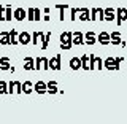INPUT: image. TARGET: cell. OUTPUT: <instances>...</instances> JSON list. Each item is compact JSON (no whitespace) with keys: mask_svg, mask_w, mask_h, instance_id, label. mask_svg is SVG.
<instances>
[{"mask_svg":"<svg viewBox=\"0 0 127 124\" xmlns=\"http://www.w3.org/2000/svg\"><path fill=\"white\" fill-rule=\"evenodd\" d=\"M49 69H53V70H59V69H61V54H57L54 59L49 61Z\"/></svg>","mask_w":127,"mask_h":124,"instance_id":"cell-5","label":"cell"},{"mask_svg":"<svg viewBox=\"0 0 127 124\" xmlns=\"http://www.w3.org/2000/svg\"><path fill=\"white\" fill-rule=\"evenodd\" d=\"M70 67L73 70H78V69H81L83 67V62H81V59H78V57H73L70 61Z\"/></svg>","mask_w":127,"mask_h":124,"instance_id":"cell-11","label":"cell"},{"mask_svg":"<svg viewBox=\"0 0 127 124\" xmlns=\"http://www.w3.org/2000/svg\"><path fill=\"white\" fill-rule=\"evenodd\" d=\"M33 13H35V21H38V19H40V11L38 10H33Z\"/></svg>","mask_w":127,"mask_h":124,"instance_id":"cell-29","label":"cell"},{"mask_svg":"<svg viewBox=\"0 0 127 124\" xmlns=\"http://www.w3.org/2000/svg\"><path fill=\"white\" fill-rule=\"evenodd\" d=\"M41 62H43L41 57H37V59H35V67H37V70L41 69Z\"/></svg>","mask_w":127,"mask_h":124,"instance_id":"cell-25","label":"cell"},{"mask_svg":"<svg viewBox=\"0 0 127 124\" xmlns=\"http://www.w3.org/2000/svg\"><path fill=\"white\" fill-rule=\"evenodd\" d=\"M14 19L16 21H24V19H26V11H24L22 8H18V10L14 11Z\"/></svg>","mask_w":127,"mask_h":124,"instance_id":"cell-13","label":"cell"},{"mask_svg":"<svg viewBox=\"0 0 127 124\" xmlns=\"http://www.w3.org/2000/svg\"><path fill=\"white\" fill-rule=\"evenodd\" d=\"M126 16H127V13H126L124 8L118 10V22H122V19H126Z\"/></svg>","mask_w":127,"mask_h":124,"instance_id":"cell-20","label":"cell"},{"mask_svg":"<svg viewBox=\"0 0 127 124\" xmlns=\"http://www.w3.org/2000/svg\"><path fill=\"white\" fill-rule=\"evenodd\" d=\"M32 91H33V84H32L30 81H26V83H22V92H26V94H30Z\"/></svg>","mask_w":127,"mask_h":124,"instance_id":"cell-15","label":"cell"},{"mask_svg":"<svg viewBox=\"0 0 127 124\" xmlns=\"http://www.w3.org/2000/svg\"><path fill=\"white\" fill-rule=\"evenodd\" d=\"M33 91L38 94H46L48 92V83H43V81H37L33 84Z\"/></svg>","mask_w":127,"mask_h":124,"instance_id":"cell-3","label":"cell"},{"mask_svg":"<svg viewBox=\"0 0 127 124\" xmlns=\"http://www.w3.org/2000/svg\"><path fill=\"white\" fill-rule=\"evenodd\" d=\"M121 61V59H114V57H108L105 62H103V65L106 67L108 70H118V62Z\"/></svg>","mask_w":127,"mask_h":124,"instance_id":"cell-2","label":"cell"},{"mask_svg":"<svg viewBox=\"0 0 127 124\" xmlns=\"http://www.w3.org/2000/svg\"><path fill=\"white\" fill-rule=\"evenodd\" d=\"M16 37H18V32H16V30H11V32H10L11 45H18V43H19V38H16Z\"/></svg>","mask_w":127,"mask_h":124,"instance_id":"cell-18","label":"cell"},{"mask_svg":"<svg viewBox=\"0 0 127 124\" xmlns=\"http://www.w3.org/2000/svg\"><path fill=\"white\" fill-rule=\"evenodd\" d=\"M0 70H13V67L10 65V59L8 57H2L0 59Z\"/></svg>","mask_w":127,"mask_h":124,"instance_id":"cell-6","label":"cell"},{"mask_svg":"<svg viewBox=\"0 0 127 124\" xmlns=\"http://www.w3.org/2000/svg\"><path fill=\"white\" fill-rule=\"evenodd\" d=\"M71 43H73V34H70V32H64V34L61 35L62 49H70V48H71Z\"/></svg>","mask_w":127,"mask_h":124,"instance_id":"cell-1","label":"cell"},{"mask_svg":"<svg viewBox=\"0 0 127 124\" xmlns=\"http://www.w3.org/2000/svg\"><path fill=\"white\" fill-rule=\"evenodd\" d=\"M73 43H75V45H83V43H86V40L83 38L81 32H75V34H73Z\"/></svg>","mask_w":127,"mask_h":124,"instance_id":"cell-8","label":"cell"},{"mask_svg":"<svg viewBox=\"0 0 127 124\" xmlns=\"http://www.w3.org/2000/svg\"><path fill=\"white\" fill-rule=\"evenodd\" d=\"M84 40H86L87 45H94V43L97 41V37H95L94 32H87V34L84 35Z\"/></svg>","mask_w":127,"mask_h":124,"instance_id":"cell-10","label":"cell"},{"mask_svg":"<svg viewBox=\"0 0 127 124\" xmlns=\"http://www.w3.org/2000/svg\"><path fill=\"white\" fill-rule=\"evenodd\" d=\"M2 38H0V43L2 45H11V38H10V32H2Z\"/></svg>","mask_w":127,"mask_h":124,"instance_id":"cell-12","label":"cell"},{"mask_svg":"<svg viewBox=\"0 0 127 124\" xmlns=\"http://www.w3.org/2000/svg\"><path fill=\"white\" fill-rule=\"evenodd\" d=\"M48 92H51V94H57L59 92L57 83H56V81H49V83H48Z\"/></svg>","mask_w":127,"mask_h":124,"instance_id":"cell-14","label":"cell"},{"mask_svg":"<svg viewBox=\"0 0 127 124\" xmlns=\"http://www.w3.org/2000/svg\"><path fill=\"white\" fill-rule=\"evenodd\" d=\"M111 43H114V45H122L121 35H119L118 32H113V34H111Z\"/></svg>","mask_w":127,"mask_h":124,"instance_id":"cell-16","label":"cell"},{"mask_svg":"<svg viewBox=\"0 0 127 124\" xmlns=\"http://www.w3.org/2000/svg\"><path fill=\"white\" fill-rule=\"evenodd\" d=\"M105 19H106V21H113V19H114V10L106 8V10H105Z\"/></svg>","mask_w":127,"mask_h":124,"instance_id":"cell-17","label":"cell"},{"mask_svg":"<svg viewBox=\"0 0 127 124\" xmlns=\"http://www.w3.org/2000/svg\"><path fill=\"white\" fill-rule=\"evenodd\" d=\"M24 69L26 70H33V69H37L35 67V61L32 57H26L24 59Z\"/></svg>","mask_w":127,"mask_h":124,"instance_id":"cell-7","label":"cell"},{"mask_svg":"<svg viewBox=\"0 0 127 124\" xmlns=\"http://www.w3.org/2000/svg\"><path fill=\"white\" fill-rule=\"evenodd\" d=\"M41 37H43V43H41V48H43V49H46V46H48V41H49V37H51V34H45V35L41 34Z\"/></svg>","mask_w":127,"mask_h":124,"instance_id":"cell-21","label":"cell"},{"mask_svg":"<svg viewBox=\"0 0 127 124\" xmlns=\"http://www.w3.org/2000/svg\"><path fill=\"white\" fill-rule=\"evenodd\" d=\"M13 19V14H11V8L6 6L5 8V21H11Z\"/></svg>","mask_w":127,"mask_h":124,"instance_id":"cell-22","label":"cell"},{"mask_svg":"<svg viewBox=\"0 0 127 124\" xmlns=\"http://www.w3.org/2000/svg\"><path fill=\"white\" fill-rule=\"evenodd\" d=\"M43 59V69H49V61L46 57H41Z\"/></svg>","mask_w":127,"mask_h":124,"instance_id":"cell-27","label":"cell"},{"mask_svg":"<svg viewBox=\"0 0 127 124\" xmlns=\"http://www.w3.org/2000/svg\"><path fill=\"white\" fill-rule=\"evenodd\" d=\"M87 59H89V56H87V54H84V56L81 57V62H83V69H84V70H91V65L87 64Z\"/></svg>","mask_w":127,"mask_h":124,"instance_id":"cell-19","label":"cell"},{"mask_svg":"<svg viewBox=\"0 0 127 124\" xmlns=\"http://www.w3.org/2000/svg\"><path fill=\"white\" fill-rule=\"evenodd\" d=\"M30 41H32V38H30V35L27 34V32L19 34V43H21V45H27V43H30Z\"/></svg>","mask_w":127,"mask_h":124,"instance_id":"cell-9","label":"cell"},{"mask_svg":"<svg viewBox=\"0 0 127 124\" xmlns=\"http://www.w3.org/2000/svg\"><path fill=\"white\" fill-rule=\"evenodd\" d=\"M89 19V13H87V10H83V14H81V21H87Z\"/></svg>","mask_w":127,"mask_h":124,"instance_id":"cell-26","label":"cell"},{"mask_svg":"<svg viewBox=\"0 0 127 124\" xmlns=\"http://www.w3.org/2000/svg\"><path fill=\"white\" fill-rule=\"evenodd\" d=\"M6 92H10V89H6V83L0 81V94H6Z\"/></svg>","mask_w":127,"mask_h":124,"instance_id":"cell-23","label":"cell"},{"mask_svg":"<svg viewBox=\"0 0 127 124\" xmlns=\"http://www.w3.org/2000/svg\"><path fill=\"white\" fill-rule=\"evenodd\" d=\"M97 41L106 46V45H110V43H111V35H110V34H106V32H102V34H98Z\"/></svg>","mask_w":127,"mask_h":124,"instance_id":"cell-4","label":"cell"},{"mask_svg":"<svg viewBox=\"0 0 127 124\" xmlns=\"http://www.w3.org/2000/svg\"><path fill=\"white\" fill-rule=\"evenodd\" d=\"M3 11H5V8L0 6V21H3V19H5V14H3Z\"/></svg>","mask_w":127,"mask_h":124,"instance_id":"cell-28","label":"cell"},{"mask_svg":"<svg viewBox=\"0 0 127 124\" xmlns=\"http://www.w3.org/2000/svg\"><path fill=\"white\" fill-rule=\"evenodd\" d=\"M27 19H29V21H35V13H33V8H30V10L27 11Z\"/></svg>","mask_w":127,"mask_h":124,"instance_id":"cell-24","label":"cell"}]
</instances>
